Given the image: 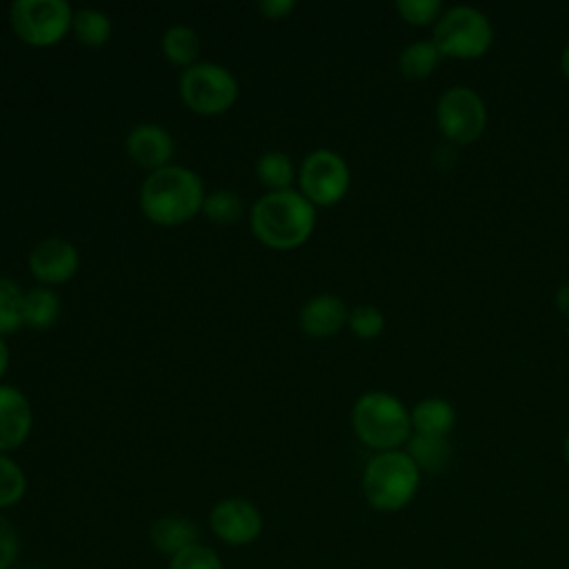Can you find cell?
<instances>
[{
    "instance_id": "1",
    "label": "cell",
    "mask_w": 569,
    "mask_h": 569,
    "mask_svg": "<svg viewBox=\"0 0 569 569\" xmlns=\"http://www.w3.org/2000/svg\"><path fill=\"white\" fill-rule=\"evenodd\" d=\"M249 224L253 236L269 249L287 251L305 244L316 227V204L298 189L267 191L251 211Z\"/></svg>"
},
{
    "instance_id": "2",
    "label": "cell",
    "mask_w": 569,
    "mask_h": 569,
    "mask_svg": "<svg viewBox=\"0 0 569 569\" xmlns=\"http://www.w3.org/2000/svg\"><path fill=\"white\" fill-rule=\"evenodd\" d=\"M204 187L196 171L182 164H167L151 171L140 187L142 213L162 227H176L202 211Z\"/></svg>"
},
{
    "instance_id": "3",
    "label": "cell",
    "mask_w": 569,
    "mask_h": 569,
    "mask_svg": "<svg viewBox=\"0 0 569 569\" xmlns=\"http://www.w3.org/2000/svg\"><path fill=\"white\" fill-rule=\"evenodd\" d=\"M351 427L376 453L400 449L413 433L411 411L387 391L362 393L351 409Z\"/></svg>"
},
{
    "instance_id": "4",
    "label": "cell",
    "mask_w": 569,
    "mask_h": 569,
    "mask_svg": "<svg viewBox=\"0 0 569 569\" xmlns=\"http://www.w3.org/2000/svg\"><path fill=\"white\" fill-rule=\"evenodd\" d=\"M420 487V469L405 449L380 451L362 471V493L371 509L393 513L405 509Z\"/></svg>"
},
{
    "instance_id": "5",
    "label": "cell",
    "mask_w": 569,
    "mask_h": 569,
    "mask_svg": "<svg viewBox=\"0 0 569 569\" xmlns=\"http://www.w3.org/2000/svg\"><path fill=\"white\" fill-rule=\"evenodd\" d=\"M433 44L445 58L476 60L493 44L491 20L471 4H453L433 24Z\"/></svg>"
},
{
    "instance_id": "6",
    "label": "cell",
    "mask_w": 569,
    "mask_h": 569,
    "mask_svg": "<svg viewBox=\"0 0 569 569\" xmlns=\"http://www.w3.org/2000/svg\"><path fill=\"white\" fill-rule=\"evenodd\" d=\"M178 91L191 111L200 116H216L236 102L238 80L218 62H196L182 71Z\"/></svg>"
},
{
    "instance_id": "7",
    "label": "cell",
    "mask_w": 569,
    "mask_h": 569,
    "mask_svg": "<svg viewBox=\"0 0 569 569\" xmlns=\"http://www.w3.org/2000/svg\"><path fill=\"white\" fill-rule=\"evenodd\" d=\"M73 11L64 0H16L9 7L13 33L31 47H51L71 29Z\"/></svg>"
},
{
    "instance_id": "8",
    "label": "cell",
    "mask_w": 569,
    "mask_h": 569,
    "mask_svg": "<svg viewBox=\"0 0 569 569\" xmlns=\"http://www.w3.org/2000/svg\"><path fill=\"white\" fill-rule=\"evenodd\" d=\"M436 122L440 133L453 144L476 142L487 127V107L478 91L453 84L436 102Z\"/></svg>"
},
{
    "instance_id": "9",
    "label": "cell",
    "mask_w": 569,
    "mask_h": 569,
    "mask_svg": "<svg viewBox=\"0 0 569 569\" xmlns=\"http://www.w3.org/2000/svg\"><path fill=\"white\" fill-rule=\"evenodd\" d=\"M300 193L320 207L340 202L351 184L347 160L331 149H316L305 156L298 171Z\"/></svg>"
},
{
    "instance_id": "10",
    "label": "cell",
    "mask_w": 569,
    "mask_h": 569,
    "mask_svg": "<svg viewBox=\"0 0 569 569\" xmlns=\"http://www.w3.org/2000/svg\"><path fill=\"white\" fill-rule=\"evenodd\" d=\"M213 536L229 547H247L262 533L260 509L244 498H224L209 513Z\"/></svg>"
},
{
    "instance_id": "11",
    "label": "cell",
    "mask_w": 569,
    "mask_h": 569,
    "mask_svg": "<svg viewBox=\"0 0 569 569\" xmlns=\"http://www.w3.org/2000/svg\"><path fill=\"white\" fill-rule=\"evenodd\" d=\"M80 264V253L73 242L60 236L40 240L29 253V269L38 282L62 284L73 278Z\"/></svg>"
},
{
    "instance_id": "12",
    "label": "cell",
    "mask_w": 569,
    "mask_h": 569,
    "mask_svg": "<svg viewBox=\"0 0 569 569\" xmlns=\"http://www.w3.org/2000/svg\"><path fill=\"white\" fill-rule=\"evenodd\" d=\"M124 147H127V153L129 158L149 169L151 171H158L167 164H171V156H173V138L171 133L160 127V124H153V122H142V124H136L129 133H127V140H124Z\"/></svg>"
},
{
    "instance_id": "13",
    "label": "cell",
    "mask_w": 569,
    "mask_h": 569,
    "mask_svg": "<svg viewBox=\"0 0 569 569\" xmlns=\"http://www.w3.org/2000/svg\"><path fill=\"white\" fill-rule=\"evenodd\" d=\"M33 413L29 398L11 385H0V453L13 451L31 433Z\"/></svg>"
},
{
    "instance_id": "14",
    "label": "cell",
    "mask_w": 569,
    "mask_h": 569,
    "mask_svg": "<svg viewBox=\"0 0 569 569\" xmlns=\"http://www.w3.org/2000/svg\"><path fill=\"white\" fill-rule=\"evenodd\" d=\"M349 311L340 296L318 293L309 298L298 313L300 329L311 338H329L347 325Z\"/></svg>"
},
{
    "instance_id": "15",
    "label": "cell",
    "mask_w": 569,
    "mask_h": 569,
    "mask_svg": "<svg viewBox=\"0 0 569 569\" xmlns=\"http://www.w3.org/2000/svg\"><path fill=\"white\" fill-rule=\"evenodd\" d=\"M149 540L160 553L173 558L198 542V527L180 516H162L151 522Z\"/></svg>"
},
{
    "instance_id": "16",
    "label": "cell",
    "mask_w": 569,
    "mask_h": 569,
    "mask_svg": "<svg viewBox=\"0 0 569 569\" xmlns=\"http://www.w3.org/2000/svg\"><path fill=\"white\" fill-rule=\"evenodd\" d=\"M409 458L416 462L420 473H440L451 462V445L447 436H427V433H411L407 449Z\"/></svg>"
},
{
    "instance_id": "17",
    "label": "cell",
    "mask_w": 569,
    "mask_h": 569,
    "mask_svg": "<svg viewBox=\"0 0 569 569\" xmlns=\"http://www.w3.org/2000/svg\"><path fill=\"white\" fill-rule=\"evenodd\" d=\"M456 425V409L445 398H425L411 409L413 433L449 436Z\"/></svg>"
},
{
    "instance_id": "18",
    "label": "cell",
    "mask_w": 569,
    "mask_h": 569,
    "mask_svg": "<svg viewBox=\"0 0 569 569\" xmlns=\"http://www.w3.org/2000/svg\"><path fill=\"white\" fill-rule=\"evenodd\" d=\"M60 316V298L53 289L40 284L24 291L22 302V322L36 331L49 329Z\"/></svg>"
},
{
    "instance_id": "19",
    "label": "cell",
    "mask_w": 569,
    "mask_h": 569,
    "mask_svg": "<svg viewBox=\"0 0 569 569\" xmlns=\"http://www.w3.org/2000/svg\"><path fill=\"white\" fill-rule=\"evenodd\" d=\"M442 58L445 56L433 44V40H416V42L407 44L400 51L398 67H400V73L405 78L422 80V78H429L436 71V67L440 64Z\"/></svg>"
},
{
    "instance_id": "20",
    "label": "cell",
    "mask_w": 569,
    "mask_h": 569,
    "mask_svg": "<svg viewBox=\"0 0 569 569\" xmlns=\"http://www.w3.org/2000/svg\"><path fill=\"white\" fill-rule=\"evenodd\" d=\"M160 47L169 62L187 69V67L196 64V58L200 53V38L196 33V29H191L187 24H173L162 33Z\"/></svg>"
},
{
    "instance_id": "21",
    "label": "cell",
    "mask_w": 569,
    "mask_h": 569,
    "mask_svg": "<svg viewBox=\"0 0 569 569\" xmlns=\"http://www.w3.org/2000/svg\"><path fill=\"white\" fill-rule=\"evenodd\" d=\"M71 29L76 38L87 47H102L111 38V18L96 7H82L73 11Z\"/></svg>"
},
{
    "instance_id": "22",
    "label": "cell",
    "mask_w": 569,
    "mask_h": 569,
    "mask_svg": "<svg viewBox=\"0 0 569 569\" xmlns=\"http://www.w3.org/2000/svg\"><path fill=\"white\" fill-rule=\"evenodd\" d=\"M256 178L269 191H282V189H291L296 169L291 158L284 151H267L256 162Z\"/></svg>"
},
{
    "instance_id": "23",
    "label": "cell",
    "mask_w": 569,
    "mask_h": 569,
    "mask_svg": "<svg viewBox=\"0 0 569 569\" xmlns=\"http://www.w3.org/2000/svg\"><path fill=\"white\" fill-rule=\"evenodd\" d=\"M202 211L216 224H233L236 220H240L244 211V202L231 189H216L204 196Z\"/></svg>"
},
{
    "instance_id": "24",
    "label": "cell",
    "mask_w": 569,
    "mask_h": 569,
    "mask_svg": "<svg viewBox=\"0 0 569 569\" xmlns=\"http://www.w3.org/2000/svg\"><path fill=\"white\" fill-rule=\"evenodd\" d=\"M22 302L24 291L18 282L9 278H0V336L18 331L22 322Z\"/></svg>"
},
{
    "instance_id": "25",
    "label": "cell",
    "mask_w": 569,
    "mask_h": 569,
    "mask_svg": "<svg viewBox=\"0 0 569 569\" xmlns=\"http://www.w3.org/2000/svg\"><path fill=\"white\" fill-rule=\"evenodd\" d=\"M27 493V476L22 467L9 458L7 453H0V509L18 505Z\"/></svg>"
},
{
    "instance_id": "26",
    "label": "cell",
    "mask_w": 569,
    "mask_h": 569,
    "mask_svg": "<svg viewBox=\"0 0 569 569\" xmlns=\"http://www.w3.org/2000/svg\"><path fill=\"white\" fill-rule=\"evenodd\" d=\"M347 327L351 329V333H356L362 340H371L378 338L385 329V316L378 307L373 305H358L349 311L347 318Z\"/></svg>"
},
{
    "instance_id": "27",
    "label": "cell",
    "mask_w": 569,
    "mask_h": 569,
    "mask_svg": "<svg viewBox=\"0 0 569 569\" xmlns=\"http://www.w3.org/2000/svg\"><path fill=\"white\" fill-rule=\"evenodd\" d=\"M169 569H224L220 556L209 545L196 542L169 560Z\"/></svg>"
},
{
    "instance_id": "28",
    "label": "cell",
    "mask_w": 569,
    "mask_h": 569,
    "mask_svg": "<svg viewBox=\"0 0 569 569\" xmlns=\"http://www.w3.org/2000/svg\"><path fill=\"white\" fill-rule=\"evenodd\" d=\"M396 11L405 22L413 27H427L438 22L445 7L440 0H398Z\"/></svg>"
},
{
    "instance_id": "29",
    "label": "cell",
    "mask_w": 569,
    "mask_h": 569,
    "mask_svg": "<svg viewBox=\"0 0 569 569\" xmlns=\"http://www.w3.org/2000/svg\"><path fill=\"white\" fill-rule=\"evenodd\" d=\"M20 553V533L11 520L0 516V569H9Z\"/></svg>"
},
{
    "instance_id": "30",
    "label": "cell",
    "mask_w": 569,
    "mask_h": 569,
    "mask_svg": "<svg viewBox=\"0 0 569 569\" xmlns=\"http://www.w3.org/2000/svg\"><path fill=\"white\" fill-rule=\"evenodd\" d=\"M258 9L269 18V20H280L289 16L296 9L293 0H262L258 2Z\"/></svg>"
},
{
    "instance_id": "31",
    "label": "cell",
    "mask_w": 569,
    "mask_h": 569,
    "mask_svg": "<svg viewBox=\"0 0 569 569\" xmlns=\"http://www.w3.org/2000/svg\"><path fill=\"white\" fill-rule=\"evenodd\" d=\"M553 302H556L558 311L569 318V282L562 284V287H558V291H556V296H553Z\"/></svg>"
},
{
    "instance_id": "32",
    "label": "cell",
    "mask_w": 569,
    "mask_h": 569,
    "mask_svg": "<svg viewBox=\"0 0 569 569\" xmlns=\"http://www.w3.org/2000/svg\"><path fill=\"white\" fill-rule=\"evenodd\" d=\"M7 367H9V347H7V342H4V338L0 336V378L4 376V371H7Z\"/></svg>"
},
{
    "instance_id": "33",
    "label": "cell",
    "mask_w": 569,
    "mask_h": 569,
    "mask_svg": "<svg viewBox=\"0 0 569 569\" xmlns=\"http://www.w3.org/2000/svg\"><path fill=\"white\" fill-rule=\"evenodd\" d=\"M560 69H562V76L569 80V42H567V47L562 49V56H560Z\"/></svg>"
},
{
    "instance_id": "34",
    "label": "cell",
    "mask_w": 569,
    "mask_h": 569,
    "mask_svg": "<svg viewBox=\"0 0 569 569\" xmlns=\"http://www.w3.org/2000/svg\"><path fill=\"white\" fill-rule=\"evenodd\" d=\"M565 460H567V465H569V433H567V438H565Z\"/></svg>"
}]
</instances>
